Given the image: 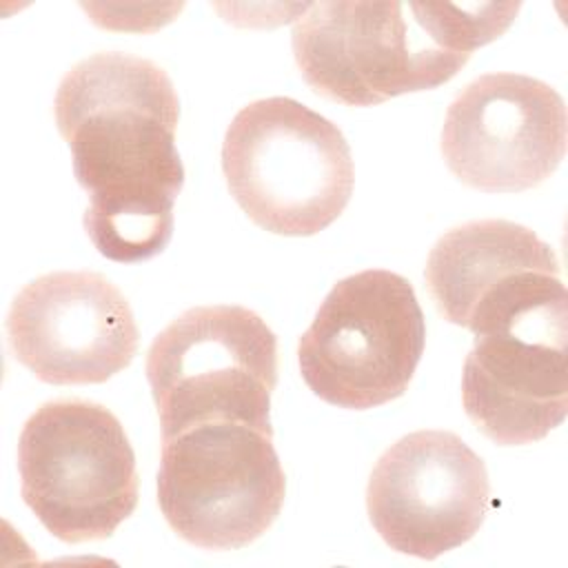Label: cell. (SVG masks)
I'll list each match as a JSON object with an SVG mask.
<instances>
[{
    "instance_id": "3",
    "label": "cell",
    "mask_w": 568,
    "mask_h": 568,
    "mask_svg": "<svg viewBox=\"0 0 568 568\" xmlns=\"http://www.w3.org/2000/svg\"><path fill=\"white\" fill-rule=\"evenodd\" d=\"M222 171L240 209L264 231L308 237L353 195L355 166L342 131L293 98L242 106L222 142Z\"/></svg>"
},
{
    "instance_id": "12",
    "label": "cell",
    "mask_w": 568,
    "mask_h": 568,
    "mask_svg": "<svg viewBox=\"0 0 568 568\" xmlns=\"http://www.w3.org/2000/svg\"><path fill=\"white\" fill-rule=\"evenodd\" d=\"M526 268L561 271L550 244L530 229L508 220H473L435 242L424 280L439 315L464 326L481 293Z\"/></svg>"
},
{
    "instance_id": "8",
    "label": "cell",
    "mask_w": 568,
    "mask_h": 568,
    "mask_svg": "<svg viewBox=\"0 0 568 568\" xmlns=\"http://www.w3.org/2000/svg\"><path fill=\"white\" fill-rule=\"evenodd\" d=\"M286 475L273 435L240 422H206L162 439L158 506L184 541L237 550L277 519Z\"/></svg>"
},
{
    "instance_id": "2",
    "label": "cell",
    "mask_w": 568,
    "mask_h": 568,
    "mask_svg": "<svg viewBox=\"0 0 568 568\" xmlns=\"http://www.w3.org/2000/svg\"><path fill=\"white\" fill-rule=\"evenodd\" d=\"M519 2H315L293 27L304 82L346 106H375L446 84L499 38Z\"/></svg>"
},
{
    "instance_id": "11",
    "label": "cell",
    "mask_w": 568,
    "mask_h": 568,
    "mask_svg": "<svg viewBox=\"0 0 568 568\" xmlns=\"http://www.w3.org/2000/svg\"><path fill=\"white\" fill-rule=\"evenodd\" d=\"M13 357L53 386L102 384L140 346L129 300L95 271H53L24 284L7 315Z\"/></svg>"
},
{
    "instance_id": "9",
    "label": "cell",
    "mask_w": 568,
    "mask_h": 568,
    "mask_svg": "<svg viewBox=\"0 0 568 568\" xmlns=\"http://www.w3.org/2000/svg\"><path fill=\"white\" fill-rule=\"evenodd\" d=\"M490 508L484 459L450 430H415L397 439L371 470L366 510L397 552L419 559L466 544Z\"/></svg>"
},
{
    "instance_id": "6",
    "label": "cell",
    "mask_w": 568,
    "mask_h": 568,
    "mask_svg": "<svg viewBox=\"0 0 568 568\" xmlns=\"http://www.w3.org/2000/svg\"><path fill=\"white\" fill-rule=\"evenodd\" d=\"M146 382L162 439L206 422H240L273 435L277 337L246 306H193L153 339Z\"/></svg>"
},
{
    "instance_id": "7",
    "label": "cell",
    "mask_w": 568,
    "mask_h": 568,
    "mask_svg": "<svg viewBox=\"0 0 568 568\" xmlns=\"http://www.w3.org/2000/svg\"><path fill=\"white\" fill-rule=\"evenodd\" d=\"M426 346L413 284L386 268L339 280L297 344L300 373L326 404L366 410L406 393Z\"/></svg>"
},
{
    "instance_id": "1",
    "label": "cell",
    "mask_w": 568,
    "mask_h": 568,
    "mask_svg": "<svg viewBox=\"0 0 568 568\" xmlns=\"http://www.w3.org/2000/svg\"><path fill=\"white\" fill-rule=\"evenodd\" d=\"M53 113L89 197L82 224L98 253L120 264L160 255L184 186L180 100L166 71L120 51L93 53L60 80Z\"/></svg>"
},
{
    "instance_id": "10",
    "label": "cell",
    "mask_w": 568,
    "mask_h": 568,
    "mask_svg": "<svg viewBox=\"0 0 568 568\" xmlns=\"http://www.w3.org/2000/svg\"><path fill=\"white\" fill-rule=\"evenodd\" d=\"M566 140V104L550 84L521 73H484L450 102L442 155L462 184L517 193L557 171Z\"/></svg>"
},
{
    "instance_id": "4",
    "label": "cell",
    "mask_w": 568,
    "mask_h": 568,
    "mask_svg": "<svg viewBox=\"0 0 568 568\" xmlns=\"http://www.w3.org/2000/svg\"><path fill=\"white\" fill-rule=\"evenodd\" d=\"M473 348L462 371L468 419L499 446L544 439L568 413V293L544 277L466 326Z\"/></svg>"
},
{
    "instance_id": "5",
    "label": "cell",
    "mask_w": 568,
    "mask_h": 568,
    "mask_svg": "<svg viewBox=\"0 0 568 568\" xmlns=\"http://www.w3.org/2000/svg\"><path fill=\"white\" fill-rule=\"evenodd\" d=\"M20 495L64 544L109 539L138 506L135 453L120 419L102 404H42L18 439Z\"/></svg>"
}]
</instances>
